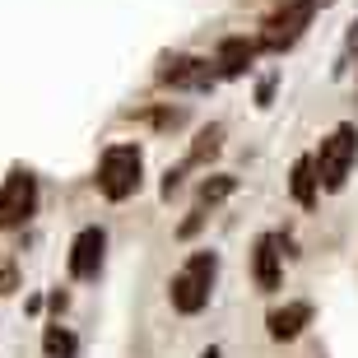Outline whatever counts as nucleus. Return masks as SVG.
Returning a JSON list of instances; mask_svg holds the SVG:
<instances>
[{
	"label": "nucleus",
	"mask_w": 358,
	"mask_h": 358,
	"mask_svg": "<svg viewBox=\"0 0 358 358\" xmlns=\"http://www.w3.org/2000/svg\"><path fill=\"white\" fill-rule=\"evenodd\" d=\"M214 270H219V256H214V252H196V256H191V261H186V266L173 275V289H168V298H173V307L182 312V317H196L200 307L210 303Z\"/></svg>",
	"instance_id": "obj_1"
},
{
	"label": "nucleus",
	"mask_w": 358,
	"mask_h": 358,
	"mask_svg": "<svg viewBox=\"0 0 358 358\" xmlns=\"http://www.w3.org/2000/svg\"><path fill=\"white\" fill-rule=\"evenodd\" d=\"M358 159V131L354 126H335L326 140H321V154H317V182L321 191H340Z\"/></svg>",
	"instance_id": "obj_2"
},
{
	"label": "nucleus",
	"mask_w": 358,
	"mask_h": 358,
	"mask_svg": "<svg viewBox=\"0 0 358 358\" xmlns=\"http://www.w3.org/2000/svg\"><path fill=\"white\" fill-rule=\"evenodd\" d=\"M140 186V149L135 145H112L98 163V191L107 200H126Z\"/></svg>",
	"instance_id": "obj_3"
},
{
	"label": "nucleus",
	"mask_w": 358,
	"mask_h": 358,
	"mask_svg": "<svg viewBox=\"0 0 358 358\" xmlns=\"http://www.w3.org/2000/svg\"><path fill=\"white\" fill-rule=\"evenodd\" d=\"M38 210V182L33 173H10L0 186V228H19Z\"/></svg>",
	"instance_id": "obj_4"
},
{
	"label": "nucleus",
	"mask_w": 358,
	"mask_h": 358,
	"mask_svg": "<svg viewBox=\"0 0 358 358\" xmlns=\"http://www.w3.org/2000/svg\"><path fill=\"white\" fill-rule=\"evenodd\" d=\"M312 10H317V0H289L284 10L275 14L266 24V38H261V47H270V52H284V47H293L298 42V33L307 28V19H312Z\"/></svg>",
	"instance_id": "obj_5"
},
{
	"label": "nucleus",
	"mask_w": 358,
	"mask_h": 358,
	"mask_svg": "<svg viewBox=\"0 0 358 358\" xmlns=\"http://www.w3.org/2000/svg\"><path fill=\"white\" fill-rule=\"evenodd\" d=\"M103 247H107L103 228H84L80 238L70 242V275L75 279H93L98 266H103Z\"/></svg>",
	"instance_id": "obj_6"
},
{
	"label": "nucleus",
	"mask_w": 358,
	"mask_h": 358,
	"mask_svg": "<svg viewBox=\"0 0 358 358\" xmlns=\"http://www.w3.org/2000/svg\"><path fill=\"white\" fill-rule=\"evenodd\" d=\"M279 238H261L256 242V252H252V275H256V289L261 293H275L279 284H284V270H279Z\"/></svg>",
	"instance_id": "obj_7"
},
{
	"label": "nucleus",
	"mask_w": 358,
	"mask_h": 358,
	"mask_svg": "<svg viewBox=\"0 0 358 358\" xmlns=\"http://www.w3.org/2000/svg\"><path fill=\"white\" fill-rule=\"evenodd\" d=\"M256 52H261V42H252V38H224V42H219L214 66H219L224 80H233V75H242V70L256 61Z\"/></svg>",
	"instance_id": "obj_8"
},
{
	"label": "nucleus",
	"mask_w": 358,
	"mask_h": 358,
	"mask_svg": "<svg viewBox=\"0 0 358 358\" xmlns=\"http://www.w3.org/2000/svg\"><path fill=\"white\" fill-rule=\"evenodd\" d=\"M307 321H312V303H284V307H275V312H270L266 326H270V335H275V340H298Z\"/></svg>",
	"instance_id": "obj_9"
},
{
	"label": "nucleus",
	"mask_w": 358,
	"mask_h": 358,
	"mask_svg": "<svg viewBox=\"0 0 358 358\" xmlns=\"http://www.w3.org/2000/svg\"><path fill=\"white\" fill-rule=\"evenodd\" d=\"M163 84H191V89H205V84L214 80L210 61H191V56H177V61H168V66L159 70Z\"/></svg>",
	"instance_id": "obj_10"
},
{
	"label": "nucleus",
	"mask_w": 358,
	"mask_h": 358,
	"mask_svg": "<svg viewBox=\"0 0 358 358\" xmlns=\"http://www.w3.org/2000/svg\"><path fill=\"white\" fill-rule=\"evenodd\" d=\"M289 191H293V200L298 205H317V196H321V182H317V159H298L293 163V177H289Z\"/></svg>",
	"instance_id": "obj_11"
},
{
	"label": "nucleus",
	"mask_w": 358,
	"mask_h": 358,
	"mask_svg": "<svg viewBox=\"0 0 358 358\" xmlns=\"http://www.w3.org/2000/svg\"><path fill=\"white\" fill-rule=\"evenodd\" d=\"M42 345H47V354H52V358H70V354H75V335H70V331H56V326H47Z\"/></svg>",
	"instance_id": "obj_12"
},
{
	"label": "nucleus",
	"mask_w": 358,
	"mask_h": 358,
	"mask_svg": "<svg viewBox=\"0 0 358 358\" xmlns=\"http://www.w3.org/2000/svg\"><path fill=\"white\" fill-rule=\"evenodd\" d=\"M219 135H224L219 126H210V131L200 135V140H196V149H191V163H205V159H214V154H219Z\"/></svg>",
	"instance_id": "obj_13"
},
{
	"label": "nucleus",
	"mask_w": 358,
	"mask_h": 358,
	"mask_svg": "<svg viewBox=\"0 0 358 358\" xmlns=\"http://www.w3.org/2000/svg\"><path fill=\"white\" fill-rule=\"evenodd\" d=\"M224 196H233V177H214L200 186V205H219Z\"/></svg>",
	"instance_id": "obj_14"
},
{
	"label": "nucleus",
	"mask_w": 358,
	"mask_h": 358,
	"mask_svg": "<svg viewBox=\"0 0 358 358\" xmlns=\"http://www.w3.org/2000/svg\"><path fill=\"white\" fill-rule=\"evenodd\" d=\"M19 289V270H14V261H0V293H14Z\"/></svg>",
	"instance_id": "obj_15"
},
{
	"label": "nucleus",
	"mask_w": 358,
	"mask_h": 358,
	"mask_svg": "<svg viewBox=\"0 0 358 358\" xmlns=\"http://www.w3.org/2000/svg\"><path fill=\"white\" fill-rule=\"evenodd\" d=\"M200 358H219V349H205V354H200Z\"/></svg>",
	"instance_id": "obj_16"
}]
</instances>
